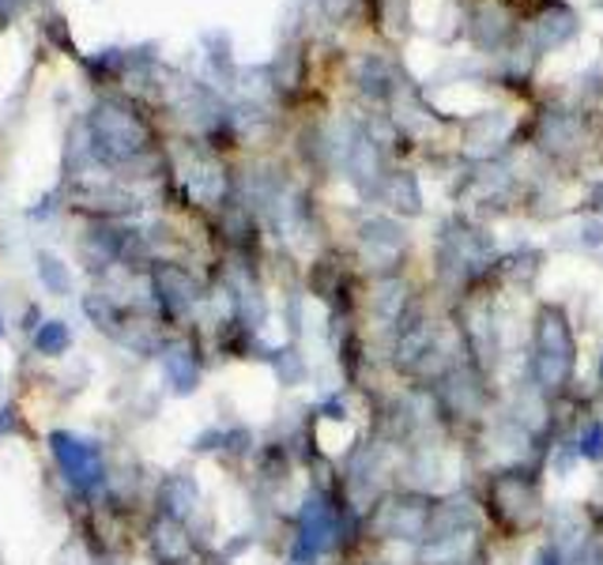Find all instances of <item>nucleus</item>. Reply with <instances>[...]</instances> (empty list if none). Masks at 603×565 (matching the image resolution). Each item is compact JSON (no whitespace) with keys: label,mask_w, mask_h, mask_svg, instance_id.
Masks as SVG:
<instances>
[{"label":"nucleus","mask_w":603,"mask_h":565,"mask_svg":"<svg viewBox=\"0 0 603 565\" xmlns=\"http://www.w3.org/2000/svg\"><path fill=\"white\" fill-rule=\"evenodd\" d=\"M547 502H543L540 471L532 464H513V468L487 471L483 482V517L494 520V528L509 531L513 539H525L540 524H547Z\"/></svg>","instance_id":"nucleus-1"},{"label":"nucleus","mask_w":603,"mask_h":565,"mask_svg":"<svg viewBox=\"0 0 603 565\" xmlns=\"http://www.w3.org/2000/svg\"><path fill=\"white\" fill-rule=\"evenodd\" d=\"M577 332L569 317L558 306H543L532 329V355H528L525 377L551 400L566 396L569 384L577 381Z\"/></svg>","instance_id":"nucleus-2"},{"label":"nucleus","mask_w":603,"mask_h":565,"mask_svg":"<svg viewBox=\"0 0 603 565\" xmlns=\"http://www.w3.org/2000/svg\"><path fill=\"white\" fill-rule=\"evenodd\" d=\"M362 565H385V562H378V558H366Z\"/></svg>","instance_id":"nucleus-3"}]
</instances>
